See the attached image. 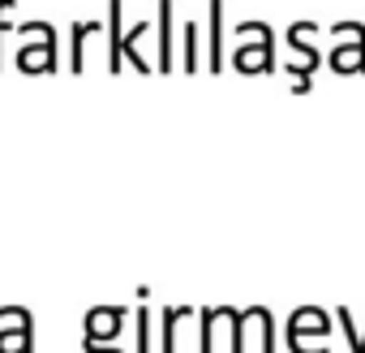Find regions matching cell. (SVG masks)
Segmentation results:
<instances>
[{
	"label": "cell",
	"instance_id": "obj_3",
	"mask_svg": "<svg viewBox=\"0 0 365 353\" xmlns=\"http://www.w3.org/2000/svg\"><path fill=\"white\" fill-rule=\"evenodd\" d=\"M198 319V310L190 306H163L159 314V353H180V336H185V327Z\"/></svg>",
	"mask_w": 365,
	"mask_h": 353
},
{
	"label": "cell",
	"instance_id": "obj_8",
	"mask_svg": "<svg viewBox=\"0 0 365 353\" xmlns=\"http://www.w3.org/2000/svg\"><path fill=\"white\" fill-rule=\"evenodd\" d=\"M292 353H331V336H305V332H284Z\"/></svg>",
	"mask_w": 365,
	"mask_h": 353
},
{
	"label": "cell",
	"instance_id": "obj_11",
	"mask_svg": "<svg viewBox=\"0 0 365 353\" xmlns=\"http://www.w3.org/2000/svg\"><path fill=\"white\" fill-rule=\"evenodd\" d=\"M112 69H120V0H112Z\"/></svg>",
	"mask_w": 365,
	"mask_h": 353
},
{
	"label": "cell",
	"instance_id": "obj_6",
	"mask_svg": "<svg viewBox=\"0 0 365 353\" xmlns=\"http://www.w3.org/2000/svg\"><path fill=\"white\" fill-rule=\"evenodd\" d=\"M133 340H138L133 353H155V310H150L146 302H142L138 314H133Z\"/></svg>",
	"mask_w": 365,
	"mask_h": 353
},
{
	"label": "cell",
	"instance_id": "obj_4",
	"mask_svg": "<svg viewBox=\"0 0 365 353\" xmlns=\"http://www.w3.org/2000/svg\"><path fill=\"white\" fill-rule=\"evenodd\" d=\"M335 327V310L327 314L322 306H297L284 323V332H305V336H331Z\"/></svg>",
	"mask_w": 365,
	"mask_h": 353
},
{
	"label": "cell",
	"instance_id": "obj_12",
	"mask_svg": "<svg viewBox=\"0 0 365 353\" xmlns=\"http://www.w3.org/2000/svg\"><path fill=\"white\" fill-rule=\"evenodd\" d=\"M185 69H198V31L185 26Z\"/></svg>",
	"mask_w": 365,
	"mask_h": 353
},
{
	"label": "cell",
	"instance_id": "obj_14",
	"mask_svg": "<svg viewBox=\"0 0 365 353\" xmlns=\"http://www.w3.org/2000/svg\"><path fill=\"white\" fill-rule=\"evenodd\" d=\"M82 353H125V349L120 344H86L82 340Z\"/></svg>",
	"mask_w": 365,
	"mask_h": 353
},
{
	"label": "cell",
	"instance_id": "obj_13",
	"mask_svg": "<svg viewBox=\"0 0 365 353\" xmlns=\"http://www.w3.org/2000/svg\"><path fill=\"white\" fill-rule=\"evenodd\" d=\"M86 31H91V26H78V31H73V44H82ZM73 69H82V48H73Z\"/></svg>",
	"mask_w": 365,
	"mask_h": 353
},
{
	"label": "cell",
	"instance_id": "obj_1",
	"mask_svg": "<svg viewBox=\"0 0 365 353\" xmlns=\"http://www.w3.org/2000/svg\"><path fill=\"white\" fill-rule=\"evenodd\" d=\"M228 319H232V344L228 353H250V340H258V353H275V319L267 306H228Z\"/></svg>",
	"mask_w": 365,
	"mask_h": 353
},
{
	"label": "cell",
	"instance_id": "obj_9",
	"mask_svg": "<svg viewBox=\"0 0 365 353\" xmlns=\"http://www.w3.org/2000/svg\"><path fill=\"white\" fill-rule=\"evenodd\" d=\"M335 327L348 336V349H352V353H365V344H361V332H356V323H352V310H348V306H339V310H335Z\"/></svg>",
	"mask_w": 365,
	"mask_h": 353
},
{
	"label": "cell",
	"instance_id": "obj_5",
	"mask_svg": "<svg viewBox=\"0 0 365 353\" xmlns=\"http://www.w3.org/2000/svg\"><path fill=\"white\" fill-rule=\"evenodd\" d=\"M228 327L224 306H202L198 310V353H220V332Z\"/></svg>",
	"mask_w": 365,
	"mask_h": 353
},
{
	"label": "cell",
	"instance_id": "obj_7",
	"mask_svg": "<svg viewBox=\"0 0 365 353\" xmlns=\"http://www.w3.org/2000/svg\"><path fill=\"white\" fill-rule=\"evenodd\" d=\"M0 353H35V327H0Z\"/></svg>",
	"mask_w": 365,
	"mask_h": 353
},
{
	"label": "cell",
	"instance_id": "obj_2",
	"mask_svg": "<svg viewBox=\"0 0 365 353\" xmlns=\"http://www.w3.org/2000/svg\"><path fill=\"white\" fill-rule=\"evenodd\" d=\"M125 319H129L125 306H91L82 319V340L86 344H116L125 332Z\"/></svg>",
	"mask_w": 365,
	"mask_h": 353
},
{
	"label": "cell",
	"instance_id": "obj_10",
	"mask_svg": "<svg viewBox=\"0 0 365 353\" xmlns=\"http://www.w3.org/2000/svg\"><path fill=\"white\" fill-rule=\"evenodd\" d=\"M0 327H35V314L26 306H0Z\"/></svg>",
	"mask_w": 365,
	"mask_h": 353
}]
</instances>
